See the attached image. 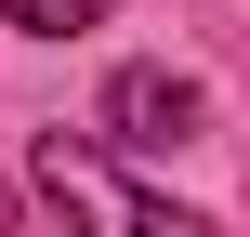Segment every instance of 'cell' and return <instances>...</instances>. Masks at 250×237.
I'll list each match as a JSON object with an SVG mask.
<instances>
[{
  "label": "cell",
  "instance_id": "1",
  "mask_svg": "<svg viewBox=\"0 0 250 237\" xmlns=\"http://www.w3.org/2000/svg\"><path fill=\"white\" fill-rule=\"evenodd\" d=\"M40 198H53V211H92V224H119V237H198L185 211H171V198H145V185H119V172H105L92 145H66V132L40 145Z\"/></svg>",
  "mask_w": 250,
  "mask_h": 237
},
{
  "label": "cell",
  "instance_id": "2",
  "mask_svg": "<svg viewBox=\"0 0 250 237\" xmlns=\"http://www.w3.org/2000/svg\"><path fill=\"white\" fill-rule=\"evenodd\" d=\"M92 119H105V145H119V158H171V145L198 132V79H171V66H119Z\"/></svg>",
  "mask_w": 250,
  "mask_h": 237
},
{
  "label": "cell",
  "instance_id": "3",
  "mask_svg": "<svg viewBox=\"0 0 250 237\" xmlns=\"http://www.w3.org/2000/svg\"><path fill=\"white\" fill-rule=\"evenodd\" d=\"M119 0H0V26H26V40H66V26H105Z\"/></svg>",
  "mask_w": 250,
  "mask_h": 237
}]
</instances>
